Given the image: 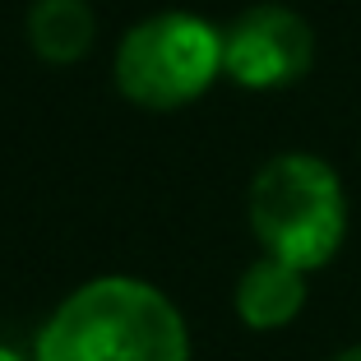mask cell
<instances>
[{"instance_id": "obj_1", "label": "cell", "mask_w": 361, "mask_h": 361, "mask_svg": "<svg viewBox=\"0 0 361 361\" xmlns=\"http://www.w3.org/2000/svg\"><path fill=\"white\" fill-rule=\"evenodd\" d=\"M37 361H190L176 306L139 278H97L61 301Z\"/></svg>"}, {"instance_id": "obj_2", "label": "cell", "mask_w": 361, "mask_h": 361, "mask_svg": "<svg viewBox=\"0 0 361 361\" xmlns=\"http://www.w3.org/2000/svg\"><path fill=\"white\" fill-rule=\"evenodd\" d=\"M250 227L274 259L319 269L338 255L348 232V200L338 171L310 153H283L250 180Z\"/></svg>"}, {"instance_id": "obj_3", "label": "cell", "mask_w": 361, "mask_h": 361, "mask_svg": "<svg viewBox=\"0 0 361 361\" xmlns=\"http://www.w3.org/2000/svg\"><path fill=\"white\" fill-rule=\"evenodd\" d=\"M223 70V32L195 14H153L121 37L116 88L135 106L176 111Z\"/></svg>"}, {"instance_id": "obj_4", "label": "cell", "mask_w": 361, "mask_h": 361, "mask_svg": "<svg viewBox=\"0 0 361 361\" xmlns=\"http://www.w3.org/2000/svg\"><path fill=\"white\" fill-rule=\"evenodd\" d=\"M315 61V32L287 5H255L223 32V70L241 88H287Z\"/></svg>"}, {"instance_id": "obj_5", "label": "cell", "mask_w": 361, "mask_h": 361, "mask_svg": "<svg viewBox=\"0 0 361 361\" xmlns=\"http://www.w3.org/2000/svg\"><path fill=\"white\" fill-rule=\"evenodd\" d=\"M306 306V269L287 264V259H255L236 283V315L250 329H283L301 315Z\"/></svg>"}, {"instance_id": "obj_6", "label": "cell", "mask_w": 361, "mask_h": 361, "mask_svg": "<svg viewBox=\"0 0 361 361\" xmlns=\"http://www.w3.org/2000/svg\"><path fill=\"white\" fill-rule=\"evenodd\" d=\"M93 10L88 0H32L28 42L47 65H75L93 47Z\"/></svg>"}, {"instance_id": "obj_7", "label": "cell", "mask_w": 361, "mask_h": 361, "mask_svg": "<svg viewBox=\"0 0 361 361\" xmlns=\"http://www.w3.org/2000/svg\"><path fill=\"white\" fill-rule=\"evenodd\" d=\"M334 361H361V343H357V348H348V352H338Z\"/></svg>"}, {"instance_id": "obj_8", "label": "cell", "mask_w": 361, "mask_h": 361, "mask_svg": "<svg viewBox=\"0 0 361 361\" xmlns=\"http://www.w3.org/2000/svg\"><path fill=\"white\" fill-rule=\"evenodd\" d=\"M0 361H19V357H14V352H5V348H0Z\"/></svg>"}]
</instances>
